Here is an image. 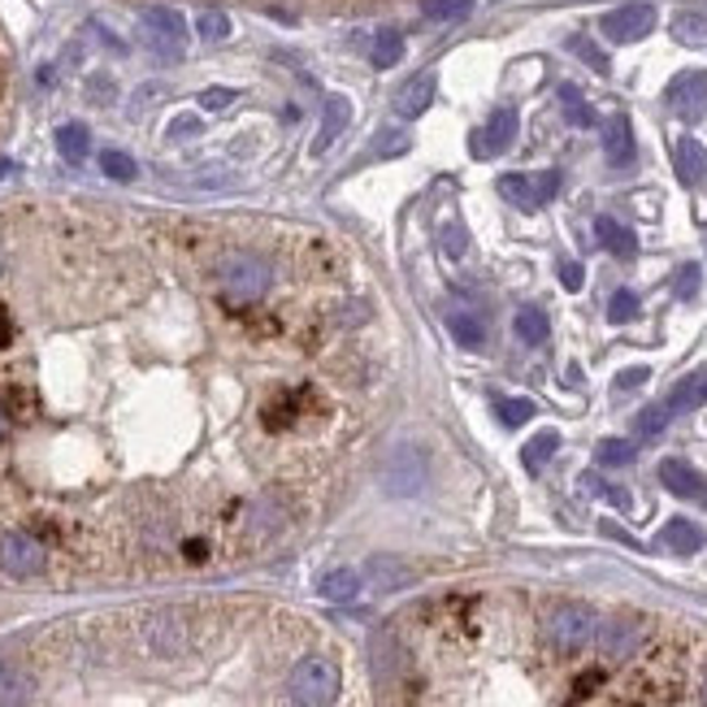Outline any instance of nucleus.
Wrapping results in <instances>:
<instances>
[{
  "mask_svg": "<svg viewBox=\"0 0 707 707\" xmlns=\"http://www.w3.org/2000/svg\"><path fill=\"white\" fill-rule=\"evenodd\" d=\"M317 590H322L326 599H352L356 590H360V577H356L352 568H330V573L317 581Z\"/></svg>",
  "mask_w": 707,
  "mask_h": 707,
  "instance_id": "obj_26",
  "label": "nucleus"
},
{
  "mask_svg": "<svg viewBox=\"0 0 707 707\" xmlns=\"http://www.w3.org/2000/svg\"><path fill=\"white\" fill-rule=\"evenodd\" d=\"M100 170H105L109 178H118V183H131V178H135V161H131L127 152H105V156H100Z\"/></svg>",
  "mask_w": 707,
  "mask_h": 707,
  "instance_id": "obj_32",
  "label": "nucleus"
},
{
  "mask_svg": "<svg viewBox=\"0 0 707 707\" xmlns=\"http://www.w3.org/2000/svg\"><path fill=\"white\" fill-rule=\"evenodd\" d=\"M699 707H707V673H704V686H699Z\"/></svg>",
  "mask_w": 707,
  "mask_h": 707,
  "instance_id": "obj_43",
  "label": "nucleus"
},
{
  "mask_svg": "<svg viewBox=\"0 0 707 707\" xmlns=\"http://www.w3.org/2000/svg\"><path fill=\"white\" fill-rule=\"evenodd\" d=\"M603 152H608V161H612L617 170L634 165V131H630V118L617 113V118L603 127Z\"/></svg>",
  "mask_w": 707,
  "mask_h": 707,
  "instance_id": "obj_14",
  "label": "nucleus"
},
{
  "mask_svg": "<svg viewBox=\"0 0 707 707\" xmlns=\"http://www.w3.org/2000/svg\"><path fill=\"white\" fill-rule=\"evenodd\" d=\"M348 118H352V105L344 100V96H335L330 105H326V122H322V135L313 140V152H326L330 143L344 135V127H348Z\"/></svg>",
  "mask_w": 707,
  "mask_h": 707,
  "instance_id": "obj_20",
  "label": "nucleus"
},
{
  "mask_svg": "<svg viewBox=\"0 0 707 707\" xmlns=\"http://www.w3.org/2000/svg\"><path fill=\"white\" fill-rule=\"evenodd\" d=\"M35 695V682L22 664H9L0 660V707H26Z\"/></svg>",
  "mask_w": 707,
  "mask_h": 707,
  "instance_id": "obj_12",
  "label": "nucleus"
},
{
  "mask_svg": "<svg viewBox=\"0 0 707 707\" xmlns=\"http://www.w3.org/2000/svg\"><path fill=\"white\" fill-rule=\"evenodd\" d=\"M365 577H369L373 590H404L413 581V568L404 565V561H395V556H373L365 565Z\"/></svg>",
  "mask_w": 707,
  "mask_h": 707,
  "instance_id": "obj_13",
  "label": "nucleus"
},
{
  "mask_svg": "<svg viewBox=\"0 0 707 707\" xmlns=\"http://www.w3.org/2000/svg\"><path fill=\"white\" fill-rule=\"evenodd\" d=\"M0 568L13 577H40L48 568V552L35 534L9 530V534H0Z\"/></svg>",
  "mask_w": 707,
  "mask_h": 707,
  "instance_id": "obj_5",
  "label": "nucleus"
},
{
  "mask_svg": "<svg viewBox=\"0 0 707 707\" xmlns=\"http://www.w3.org/2000/svg\"><path fill=\"white\" fill-rule=\"evenodd\" d=\"M404 148H409V135H382V140L373 143V156H395Z\"/></svg>",
  "mask_w": 707,
  "mask_h": 707,
  "instance_id": "obj_39",
  "label": "nucleus"
},
{
  "mask_svg": "<svg viewBox=\"0 0 707 707\" xmlns=\"http://www.w3.org/2000/svg\"><path fill=\"white\" fill-rule=\"evenodd\" d=\"M516 140V113L512 109H499L496 118L482 127V135L474 140V152L478 156H499V152H508Z\"/></svg>",
  "mask_w": 707,
  "mask_h": 707,
  "instance_id": "obj_10",
  "label": "nucleus"
},
{
  "mask_svg": "<svg viewBox=\"0 0 707 707\" xmlns=\"http://www.w3.org/2000/svg\"><path fill=\"white\" fill-rule=\"evenodd\" d=\"M581 279H586V274H581V265H577V261H561V283H565L568 291H577Z\"/></svg>",
  "mask_w": 707,
  "mask_h": 707,
  "instance_id": "obj_40",
  "label": "nucleus"
},
{
  "mask_svg": "<svg viewBox=\"0 0 707 707\" xmlns=\"http://www.w3.org/2000/svg\"><path fill=\"white\" fill-rule=\"evenodd\" d=\"M400 57H404V35H400L395 26H382V31L373 35V66H378V70H391Z\"/></svg>",
  "mask_w": 707,
  "mask_h": 707,
  "instance_id": "obj_22",
  "label": "nucleus"
},
{
  "mask_svg": "<svg viewBox=\"0 0 707 707\" xmlns=\"http://www.w3.org/2000/svg\"><path fill=\"white\" fill-rule=\"evenodd\" d=\"M429 100H434V74H422V78H413V83L395 96V109H400L404 118H422L425 109H429Z\"/></svg>",
  "mask_w": 707,
  "mask_h": 707,
  "instance_id": "obj_17",
  "label": "nucleus"
},
{
  "mask_svg": "<svg viewBox=\"0 0 707 707\" xmlns=\"http://www.w3.org/2000/svg\"><path fill=\"white\" fill-rule=\"evenodd\" d=\"M469 9H474V0H422V13L429 22H460V18H469Z\"/></svg>",
  "mask_w": 707,
  "mask_h": 707,
  "instance_id": "obj_27",
  "label": "nucleus"
},
{
  "mask_svg": "<svg viewBox=\"0 0 707 707\" xmlns=\"http://www.w3.org/2000/svg\"><path fill=\"white\" fill-rule=\"evenodd\" d=\"M673 40L686 48H707V13H677L673 18Z\"/></svg>",
  "mask_w": 707,
  "mask_h": 707,
  "instance_id": "obj_24",
  "label": "nucleus"
},
{
  "mask_svg": "<svg viewBox=\"0 0 707 707\" xmlns=\"http://www.w3.org/2000/svg\"><path fill=\"white\" fill-rule=\"evenodd\" d=\"M429 478V460H425L422 447H395L387 469H382V487L391 496H417Z\"/></svg>",
  "mask_w": 707,
  "mask_h": 707,
  "instance_id": "obj_6",
  "label": "nucleus"
},
{
  "mask_svg": "<svg viewBox=\"0 0 707 707\" xmlns=\"http://www.w3.org/2000/svg\"><path fill=\"white\" fill-rule=\"evenodd\" d=\"M660 543H664L668 552H677V556H695V552L704 547V530L690 525V521H668L664 534H660Z\"/></svg>",
  "mask_w": 707,
  "mask_h": 707,
  "instance_id": "obj_16",
  "label": "nucleus"
},
{
  "mask_svg": "<svg viewBox=\"0 0 707 707\" xmlns=\"http://www.w3.org/2000/svg\"><path fill=\"white\" fill-rule=\"evenodd\" d=\"M235 100V91H226V87H209L205 91V109H221V105H230Z\"/></svg>",
  "mask_w": 707,
  "mask_h": 707,
  "instance_id": "obj_41",
  "label": "nucleus"
},
{
  "mask_svg": "<svg viewBox=\"0 0 707 707\" xmlns=\"http://www.w3.org/2000/svg\"><path fill=\"white\" fill-rule=\"evenodd\" d=\"M447 335H452L460 348H482V344H487V322L474 317L469 308H447Z\"/></svg>",
  "mask_w": 707,
  "mask_h": 707,
  "instance_id": "obj_15",
  "label": "nucleus"
},
{
  "mask_svg": "<svg viewBox=\"0 0 707 707\" xmlns=\"http://www.w3.org/2000/svg\"><path fill=\"white\" fill-rule=\"evenodd\" d=\"M143 22H148V31H152L161 44H170V48L183 44V35H187V26H183V18H178L174 9H148Z\"/></svg>",
  "mask_w": 707,
  "mask_h": 707,
  "instance_id": "obj_21",
  "label": "nucleus"
},
{
  "mask_svg": "<svg viewBox=\"0 0 707 707\" xmlns=\"http://www.w3.org/2000/svg\"><path fill=\"white\" fill-rule=\"evenodd\" d=\"M217 279H221V291H226V300H230V304H257V300L270 291L274 270H270L261 257L230 252V257L217 265Z\"/></svg>",
  "mask_w": 707,
  "mask_h": 707,
  "instance_id": "obj_3",
  "label": "nucleus"
},
{
  "mask_svg": "<svg viewBox=\"0 0 707 707\" xmlns=\"http://www.w3.org/2000/svg\"><path fill=\"white\" fill-rule=\"evenodd\" d=\"M660 482H664L673 496L695 499V503H704L707 508V482L690 469V465H682V460H664V465H660Z\"/></svg>",
  "mask_w": 707,
  "mask_h": 707,
  "instance_id": "obj_11",
  "label": "nucleus"
},
{
  "mask_svg": "<svg viewBox=\"0 0 707 707\" xmlns=\"http://www.w3.org/2000/svg\"><path fill=\"white\" fill-rule=\"evenodd\" d=\"M595 456H599V465H630V460L638 456V447L630 443V438H603Z\"/></svg>",
  "mask_w": 707,
  "mask_h": 707,
  "instance_id": "obj_30",
  "label": "nucleus"
},
{
  "mask_svg": "<svg viewBox=\"0 0 707 707\" xmlns=\"http://www.w3.org/2000/svg\"><path fill=\"white\" fill-rule=\"evenodd\" d=\"M499 417L508 425H525L534 417V404L530 400H499Z\"/></svg>",
  "mask_w": 707,
  "mask_h": 707,
  "instance_id": "obj_36",
  "label": "nucleus"
},
{
  "mask_svg": "<svg viewBox=\"0 0 707 707\" xmlns=\"http://www.w3.org/2000/svg\"><path fill=\"white\" fill-rule=\"evenodd\" d=\"M499 192H503L516 209L534 213L539 205H547V200L561 192V170H547V174H503V178H499Z\"/></svg>",
  "mask_w": 707,
  "mask_h": 707,
  "instance_id": "obj_7",
  "label": "nucleus"
},
{
  "mask_svg": "<svg viewBox=\"0 0 707 707\" xmlns=\"http://www.w3.org/2000/svg\"><path fill=\"white\" fill-rule=\"evenodd\" d=\"M651 26H655V9L651 4H626V9H612L603 18V35L612 44H634L642 35H651Z\"/></svg>",
  "mask_w": 707,
  "mask_h": 707,
  "instance_id": "obj_8",
  "label": "nucleus"
},
{
  "mask_svg": "<svg viewBox=\"0 0 707 707\" xmlns=\"http://www.w3.org/2000/svg\"><path fill=\"white\" fill-rule=\"evenodd\" d=\"M634 317H638V295L634 291H617L612 304H608V322L626 326V322H634Z\"/></svg>",
  "mask_w": 707,
  "mask_h": 707,
  "instance_id": "obj_33",
  "label": "nucleus"
},
{
  "mask_svg": "<svg viewBox=\"0 0 707 707\" xmlns=\"http://www.w3.org/2000/svg\"><path fill=\"white\" fill-rule=\"evenodd\" d=\"M87 148H91V140H87V131H83L78 122H70V127H62V131H57V152H62L66 161H83V156H87Z\"/></svg>",
  "mask_w": 707,
  "mask_h": 707,
  "instance_id": "obj_28",
  "label": "nucleus"
},
{
  "mask_svg": "<svg viewBox=\"0 0 707 707\" xmlns=\"http://www.w3.org/2000/svg\"><path fill=\"white\" fill-rule=\"evenodd\" d=\"M642 382H646V369H630V373H621V378H617V387H621V391H630V387H642Z\"/></svg>",
  "mask_w": 707,
  "mask_h": 707,
  "instance_id": "obj_42",
  "label": "nucleus"
},
{
  "mask_svg": "<svg viewBox=\"0 0 707 707\" xmlns=\"http://www.w3.org/2000/svg\"><path fill=\"white\" fill-rule=\"evenodd\" d=\"M196 31H200L209 44H217V40H226V35H230V18H226L221 9H205V13L196 18Z\"/></svg>",
  "mask_w": 707,
  "mask_h": 707,
  "instance_id": "obj_31",
  "label": "nucleus"
},
{
  "mask_svg": "<svg viewBox=\"0 0 707 707\" xmlns=\"http://www.w3.org/2000/svg\"><path fill=\"white\" fill-rule=\"evenodd\" d=\"M642 642H646V626H642L638 617H608V621H599V630H595V646H599L603 664H626V660H634L638 651H642Z\"/></svg>",
  "mask_w": 707,
  "mask_h": 707,
  "instance_id": "obj_4",
  "label": "nucleus"
},
{
  "mask_svg": "<svg viewBox=\"0 0 707 707\" xmlns=\"http://www.w3.org/2000/svg\"><path fill=\"white\" fill-rule=\"evenodd\" d=\"M595 235H599V243H603L612 257H634L638 252L634 230H626V226L612 221V217H599V221H595Z\"/></svg>",
  "mask_w": 707,
  "mask_h": 707,
  "instance_id": "obj_18",
  "label": "nucleus"
},
{
  "mask_svg": "<svg viewBox=\"0 0 707 707\" xmlns=\"http://www.w3.org/2000/svg\"><path fill=\"white\" fill-rule=\"evenodd\" d=\"M438 239H443V248H447L452 257H465V248H469V239H465V230H460L456 221H452V226H443V230H438Z\"/></svg>",
  "mask_w": 707,
  "mask_h": 707,
  "instance_id": "obj_38",
  "label": "nucleus"
},
{
  "mask_svg": "<svg viewBox=\"0 0 707 707\" xmlns=\"http://www.w3.org/2000/svg\"><path fill=\"white\" fill-rule=\"evenodd\" d=\"M595 630H599V617L586 608V603H556L543 621V638L556 655H581L590 642H595Z\"/></svg>",
  "mask_w": 707,
  "mask_h": 707,
  "instance_id": "obj_2",
  "label": "nucleus"
},
{
  "mask_svg": "<svg viewBox=\"0 0 707 707\" xmlns=\"http://www.w3.org/2000/svg\"><path fill=\"white\" fill-rule=\"evenodd\" d=\"M573 53H577V57H581V62H586L590 70L608 74V57H603V53H599V48H595L590 40H581V35H577V40H573Z\"/></svg>",
  "mask_w": 707,
  "mask_h": 707,
  "instance_id": "obj_37",
  "label": "nucleus"
},
{
  "mask_svg": "<svg viewBox=\"0 0 707 707\" xmlns=\"http://www.w3.org/2000/svg\"><path fill=\"white\" fill-rule=\"evenodd\" d=\"M4 174H9V165H4V161H0V178H4Z\"/></svg>",
  "mask_w": 707,
  "mask_h": 707,
  "instance_id": "obj_44",
  "label": "nucleus"
},
{
  "mask_svg": "<svg viewBox=\"0 0 707 707\" xmlns=\"http://www.w3.org/2000/svg\"><path fill=\"white\" fill-rule=\"evenodd\" d=\"M668 105H673L677 118H686V122L707 118V74H682V78L668 87Z\"/></svg>",
  "mask_w": 707,
  "mask_h": 707,
  "instance_id": "obj_9",
  "label": "nucleus"
},
{
  "mask_svg": "<svg viewBox=\"0 0 707 707\" xmlns=\"http://www.w3.org/2000/svg\"><path fill=\"white\" fill-rule=\"evenodd\" d=\"M677 174H682V183H690V187L707 178V148L699 140L677 143Z\"/></svg>",
  "mask_w": 707,
  "mask_h": 707,
  "instance_id": "obj_19",
  "label": "nucleus"
},
{
  "mask_svg": "<svg viewBox=\"0 0 707 707\" xmlns=\"http://www.w3.org/2000/svg\"><path fill=\"white\" fill-rule=\"evenodd\" d=\"M699 286H704V274H699V265H682V274H677V283H673L677 300H695V295H699Z\"/></svg>",
  "mask_w": 707,
  "mask_h": 707,
  "instance_id": "obj_35",
  "label": "nucleus"
},
{
  "mask_svg": "<svg viewBox=\"0 0 707 707\" xmlns=\"http://www.w3.org/2000/svg\"><path fill=\"white\" fill-rule=\"evenodd\" d=\"M512 326H516V335H521V344H530V348H539V344L547 339V317H543V308H534V304H525V308H516V317H512Z\"/></svg>",
  "mask_w": 707,
  "mask_h": 707,
  "instance_id": "obj_23",
  "label": "nucleus"
},
{
  "mask_svg": "<svg viewBox=\"0 0 707 707\" xmlns=\"http://www.w3.org/2000/svg\"><path fill=\"white\" fill-rule=\"evenodd\" d=\"M668 417H673V409L668 404H655V409H642L638 413V434H646V438H655L664 425H668Z\"/></svg>",
  "mask_w": 707,
  "mask_h": 707,
  "instance_id": "obj_34",
  "label": "nucleus"
},
{
  "mask_svg": "<svg viewBox=\"0 0 707 707\" xmlns=\"http://www.w3.org/2000/svg\"><path fill=\"white\" fill-rule=\"evenodd\" d=\"M561 105H565V118L573 127H595V113H590V105L581 100L577 87H561Z\"/></svg>",
  "mask_w": 707,
  "mask_h": 707,
  "instance_id": "obj_29",
  "label": "nucleus"
},
{
  "mask_svg": "<svg viewBox=\"0 0 707 707\" xmlns=\"http://www.w3.org/2000/svg\"><path fill=\"white\" fill-rule=\"evenodd\" d=\"M556 447H561V434H556V429H543V434H534V438L525 443V452H521L525 469H539V465H547V460L556 456Z\"/></svg>",
  "mask_w": 707,
  "mask_h": 707,
  "instance_id": "obj_25",
  "label": "nucleus"
},
{
  "mask_svg": "<svg viewBox=\"0 0 707 707\" xmlns=\"http://www.w3.org/2000/svg\"><path fill=\"white\" fill-rule=\"evenodd\" d=\"M286 695L295 707H330L339 699V668L326 655H304L286 673Z\"/></svg>",
  "mask_w": 707,
  "mask_h": 707,
  "instance_id": "obj_1",
  "label": "nucleus"
}]
</instances>
